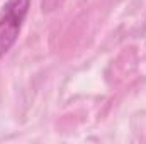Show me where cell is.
I'll return each mask as SVG.
<instances>
[{
    "label": "cell",
    "mask_w": 146,
    "mask_h": 144,
    "mask_svg": "<svg viewBox=\"0 0 146 144\" xmlns=\"http://www.w3.org/2000/svg\"><path fill=\"white\" fill-rule=\"evenodd\" d=\"M31 0H7L0 12V59L12 49L29 12Z\"/></svg>",
    "instance_id": "cell-1"
},
{
    "label": "cell",
    "mask_w": 146,
    "mask_h": 144,
    "mask_svg": "<svg viewBox=\"0 0 146 144\" xmlns=\"http://www.w3.org/2000/svg\"><path fill=\"white\" fill-rule=\"evenodd\" d=\"M63 3V0H42V10L44 12H51L54 9H58Z\"/></svg>",
    "instance_id": "cell-2"
}]
</instances>
